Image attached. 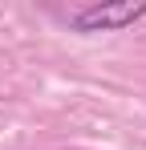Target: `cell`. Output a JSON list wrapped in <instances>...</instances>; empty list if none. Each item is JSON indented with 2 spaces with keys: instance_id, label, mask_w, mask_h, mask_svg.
<instances>
[{
  "instance_id": "1",
  "label": "cell",
  "mask_w": 146,
  "mask_h": 150,
  "mask_svg": "<svg viewBox=\"0 0 146 150\" xmlns=\"http://www.w3.org/2000/svg\"><path fill=\"white\" fill-rule=\"evenodd\" d=\"M146 16V0H118V4H85V8H73L69 21L77 33H118L126 25H138Z\"/></svg>"
}]
</instances>
